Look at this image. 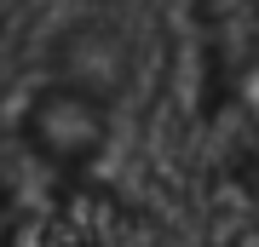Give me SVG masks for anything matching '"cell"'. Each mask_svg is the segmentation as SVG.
Listing matches in <instances>:
<instances>
[{"mask_svg": "<svg viewBox=\"0 0 259 247\" xmlns=\"http://www.w3.org/2000/svg\"><path fill=\"white\" fill-rule=\"evenodd\" d=\"M29 144L47 161H58V167H81L104 144V110L87 92L58 86V92H47V98L29 110Z\"/></svg>", "mask_w": 259, "mask_h": 247, "instance_id": "obj_1", "label": "cell"}]
</instances>
